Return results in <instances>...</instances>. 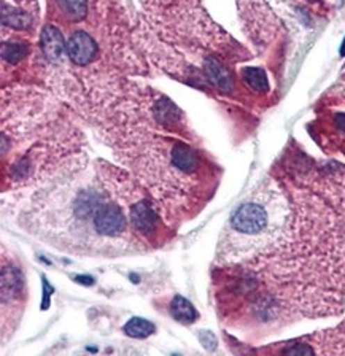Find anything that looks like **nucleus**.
<instances>
[{
	"instance_id": "f257e3e1",
	"label": "nucleus",
	"mask_w": 345,
	"mask_h": 356,
	"mask_svg": "<svg viewBox=\"0 0 345 356\" xmlns=\"http://www.w3.org/2000/svg\"><path fill=\"white\" fill-rule=\"evenodd\" d=\"M272 225L271 209L258 200L241 204L231 216V229L245 237H263L272 231Z\"/></svg>"
},
{
	"instance_id": "f03ea898",
	"label": "nucleus",
	"mask_w": 345,
	"mask_h": 356,
	"mask_svg": "<svg viewBox=\"0 0 345 356\" xmlns=\"http://www.w3.org/2000/svg\"><path fill=\"white\" fill-rule=\"evenodd\" d=\"M65 51L72 63L77 65H86L93 63L97 56V43L89 33L77 31L65 43Z\"/></svg>"
},
{
	"instance_id": "7ed1b4c3",
	"label": "nucleus",
	"mask_w": 345,
	"mask_h": 356,
	"mask_svg": "<svg viewBox=\"0 0 345 356\" xmlns=\"http://www.w3.org/2000/svg\"><path fill=\"white\" fill-rule=\"evenodd\" d=\"M94 226L102 236H120L126 229V216L113 204L100 205L94 211Z\"/></svg>"
},
{
	"instance_id": "20e7f679",
	"label": "nucleus",
	"mask_w": 345,
	"mask_h": 356,
	"mask_svg": "<svg viewBox=\"0 0 345 356\" xmlns=\"http://www.w3.org/2000/svg\"><path fill=\"white\" fill-rule=\"evenodd\" d=\"M40 43H42L45 58H47L49 63L58 64L65 51V43L63 40L61 32L51 24L45 26L43 32H42Z\"/></svg>"
},
{
	"instance_id": "39448f33",
	"label": "nucleus",
	"mask_w": 345,
	"mask_h": 356,
	"mask_svg": "<svg viewBox=\"0 0 345 356\" xmlns=\"http://www.w3.org/2000/svg\"><path fill=\"white\" fill-rule=\"evenodd\" d=\"M204 72H205V75L209 76V80L214 83L215 86H218L221 91L230 92L234 88L232 75L230 74V70H227L225 65H221V63H218L216 59L209 58L207 60H205Z\"/></svg>"
},
{
	"instance_id": "423d86ee",
	"label": "nucleus",
	"mask_w": 345,
	"mask_h": 356,
	"mask_svg": "<svg viewBox=\"0 0 345 356\" xmlns=\"http://www.w3.org/2000/svg\"><path fill=\"white\" fill-rule=\"evenodd\" d=\"M131 220L137 231L150 232L156 227V220L158 218H156V211L153 210L152 205L143 200V202H138L136 207L132 209Z\"/></svg>"
},
{
	"instance_id": "0eeeda50",
	"label": "nucleus",
	"mask_w": 345,
	"mask_h": 356,
	"mask_svg": "<svg viewBox=\"0 0 345 356\" xmlns=\"http://www.w3.org/2000/svg\"><path fill=\"white\" fill-rule=\"evenodd\" d=\"M172 163L183 172H193L198 167V156L186 145L177 143L172 152Z\"/></svg>"
},
{
	"instance_id": "6e6552de",
	"label": "nucleus",
	"mask_w": 345,
	"mask_h": 356,
	"mask_svg": "<svg viewBox=\"0 0 345 356\" xmlns=\"http://www.w3.org/2000/svg\"><path fill=\"white\" fill-rule=\"evenodd\" d=\"M2 5V24L10 26L13 29H26V27L31 26V16L26 13V11H21L19 8L11 7L5 2Z\"/></svg>"
},
{
	"instance_id": "1a4fd4ad",
	"label": "nucleus",
	"mask_w": 345,
	"mask_h": 356,
	"mask_svg": "<svg viewBox=\"0 0 345 356\" xmlns=\"http://www.w3.org/2000/svg\"><path fill=\"white\" fill-rule=\"evenodd\" d=\"M170 314L180 323H193L198 318V312L193 307V304L182 296H175L172 300Z\"/></svg>"
},
{
	"instance_id": "9d476101",
	"label": "nucleus",
	"mask_w": 345,
	"mask_h": 356,
	"mask_svg": "<svg viewBox=\"0 0 345 356\" xmlns=\"http://www.w3.org/2000/svg\"><path fill=\"white\" fill-rule=\"evenodd\" d=\"M243 80L256 92H266L269 89L266 72L258 67H247L243 69Z\"/></svg>"
},
{
	"instance_id": "9b49d317",
	"label": "nucleus",
	"mask_w": 345,
	"mask_h": 356,
	"mask_svg": "<svg viewBox=\"0 0 345 356\" xmlns=\"http://www.w3.org/2000/svg\"><path fill=\"white\" fill-rule=\"evenodd\" d=\"M125 331L129 337H136V339H145L148 336H152L154 332V325L152 321L145 320V318H131L129 321L125 325Z\"/></svg>"
},
{
	"instance_id": "f8f14e48",
	"label": "nucleus",
	"mask_w": 345,
	"mask_h": 356,
	"mask_svg": "<svg viewBox=\"0 0 345 356\" xmlns=\"http://www.w3.org/2000/svg\"><path fill=\"white\" fill-rule=\"evenodd\" d=\"M59 10L72 21H80L86 16L88 2L86 0H58Z\"/></svg>"
},
{
	"instance_id": "ddd939ff",
	"label": "nucleus",
	"mask_w": 345,
	"mask_h": 356,
	"mask_svg": "<svg viewBox=\"0 0 345 356\" xmlns=\"http://www.w3.org/2000/svg\"><path fill=\"white\" fill-rule=\"evenodd\" d=\"M27 53V48L18 42H3L2 43V58L5 63L18 64Z\"/></svg>"
},
{
	"instance_id": "4468645a",
	"label": "nucleus",
	"mask_w": 345,
	"mask_h": 356,
	"mask_svg": "<svg viewBox=\"0 0 345 356\" xmlns=\"http://www.w3.org/2000/svg\"><path fill=\"white\" fill-rule=\"evenodd\" d=\"M199 339H200V342H202L209 350H214L216 347L215 336L211 332H209V331H200L199 332Z\"/></svg>"
},
{
	"instance_id": "2eb2a0df",
	"label": "nucleus",
	"mask_w": 345,
	"mask_h": 356,
	"mask_svg": "<svg viewBox=\"0 0 345 356\" xmlns=\"http://www.w3.org/2000/svg\"><path fill=\"white\" fill-rule=\"evenodd\" d=\"M334 121H336V126L339 127V129L345 134V113H337Z\"/></svg>"
},
{
	"instance_id": "dca6fc26",
	"label": "nucleus",
	"mask_w": 345,
	"mask_h": 356,
	"mask_svg": "<svg viewBox=\"0 0 345 356\" xmlns=\"http://www.w3.org/2000/svg\"><path fill=\"white\" fill-rule=\"evenodd\" d=\"M77 282L86 283V285H93V283H94L91 277H77Z\"/></svg>"
},
{
	"instance_id": "f3484780",
	"label": "nucleus",
	"mask_w": 345,
	"mask_h": 356,
	"mask_svg": "<svg viewBox=\"0 0 345 356\" xmlns=\"http://www.w3.org/2000/svg\"><path fill=\"white\" fill-rule=\"evenodd\" d=\"M341 56H345V38H344V42L341 44Z\"/></svg>"
}]
</instances>
